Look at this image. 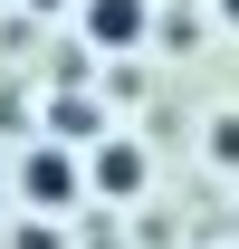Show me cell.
Listing matches in <instances>:
<instances>
[{
	"instance_id": "8",
	"label": "cell",
	"mask_w": 239,
	"mask_h": 249,
	"mask_svg": "<svg viewBox=\"0 0 239 249\" xmlns=\"http://www.w3.org/2000/svg\"><path fill=\"white\" fill-rule=\"evenodd\" d=\"M29 10H58V0H29Z\"/></svg>"
},
{
	"instance_id": "2",
	"label": "cell",
	"mask_w": 239,
	"mask_h": 249,
	"mask_svg": "<svg viewBox=\"0 0 239 249\" xmlns=\"http://www.w3.org/2000/svg\"><path fill=\"white\" fill-rule=\"evenodd\" d=\"M77 29H86V48H144L153 38V0H86Z\"/></svg>"
},
{
	"instance_id": "4",
	"label": "cell",
	"mask_w": 239,
	"mask_h": 249,
	"mask_svg": "<svg viewBox=\"0 0 239 249\" xmlns=\"http://www.w3.org/2000/svg\"><path fill=\"white\" fill-rule=\"evenodd\" d=\"M96 134H105V115H96L86 96H58L48 106V144H96Z\"/></svg>"
},
{
	"instance_id": "3",
	"label": "cell",
	"mask_w": 239,
	"mask_h": 249,
	"mask_svg": "<svg viewBox=\"0 0 239 249\" xmlns=\"http://www.w3.org/2000/svg\"><path fill=\"white\" fill-rule=\"evenodd\" d=\"M86 192H105V201H124V192H144V144H124V134H105L86 163Z\"/></svg>"
},
{
	"instance_id": "1",
	"label": "cell",
	"mask_w": 239,
	"mask_h": 249,
	"mask_svg": "<svg viewBox=\"0 0 239 249\" xmlns=\"http://www.w3.org/2000/svg\"><path fill=\"white\" fill-rule=\"evenodd\" d=\"M19 192H29V211H38V220H67L77 201H86V163L67 154V144H38V154L19 163Z\"/></svg>"
},
{
	"instance_id": "6",
	"label": "cell",
	"mask_w": 239,
	"mask_h": 249,
	"mask_svg": "<svg viewBox=\"0 0 239 249\" xmlns=\"http://www.w3.org/2000/svg\"><path fill=\"white\" fill-rule=\"evenodd\" d=\"M10 249H67V240H58V220H29V230H19Z\"/></svg>"
},
{
	"instance_id": "5",
	"label": "cell",
	"mask_w": 239,
	"mask_h": 249,
	"mask_svg": "<svg viewBox=\"0 0 239 249\" xmlns=\"http://www.w3.org/2000/svg\"><path fill=\"white\" fill-rule=\"evenodd\" d=\"M201 144H210V163H220V173H239V115H210Z\"/></svg>"
},
{
	"instance_id": "7",
	"label": "cell",
	"mask_w": 239,
	"mask_h": 249,
	"mask_svg": "<svg viewBox=\"0 0 239 249\" xmlns=\"http://www.w3.org/2000/svg\"><path fill=\"white\" fill-rule=\"evenodd\" d=\"M210 10H220V19H230V29H239V0H210Z\"/></svg>"
}]
</instances>
